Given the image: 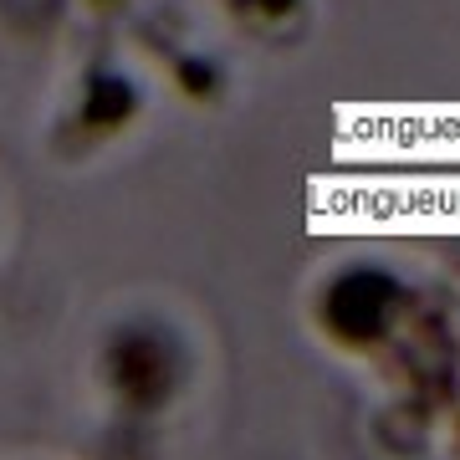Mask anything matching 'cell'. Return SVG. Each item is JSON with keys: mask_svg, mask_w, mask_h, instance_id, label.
Here are the masks:
<instances>
[{"mask_svg": "<svg viewBox=\"0 0 460 460\" xmlns=\"http://www.w3.org/2000/svg\"><path fill=\"white\" fill-rule=\"evenodd\" d=\"M414 313V287L378 261L338 266L313 302V323L343 353H378L404 332Z\"/></svg>", "mask_w": 460, "mask_h": 460, "instance_id": "obj_1", "label": "cell"}, {"mask_svg": "<svg viewBox=\"0 0 460 460\" xmlns=\"http://www.w3.org/2000/svg\"><path fill=\"white\" fill-rule=\"evenodd\" d=\"M184 378H190V353H184L180 332L154 317H133L102 343V384L138 420L164 414L180 399Z\"/></svg>", "mask_w": 460, "mask_h": 460, "instance_id": "obj_2", "label": "cell"}, {"mask_svg": "<svg viewBox=\"0 0 460 460\" xmlns=\"http://www.w3.org/2000/svg\"><path fill=\"white\" fill-rule=\"evenodd\" d=\"M77 113H83V123L93 133H113L138 113V87L123 72H93L83 87V108Z\"/></svg>", "mask_w": 460, "mask_h": 460, "instance_id": "obj_3", "label": "cell"}, {"mask_svg": "<svg viewBox=\"0 0 460 460\" xmlns=\"http://www.w3.org/2000/svg\"><path fill=\"white\" fill-rule=\"evenodd\" d=\"M174 87H180L190 102H205L220 93V66L210 62V57H199V51H190V57H180L174 62Z\"/></svg>", "mask_w": 460, "mask_h": 460, "instance_id": "obj_4", "label": "cell"}, {"mask_svg": "<svg viewBox=\"0 0 460 460\" xmlns=\"http://www.w3.org/2000/svg\"><path fill=\"white\" fill-rule=\"evenodd\" d=\"M246 5L256 11V16H292L302 0H246Z\"/></svg>", "mask_w": 460, "mask_h": 460, "instance_id": "obj_5", "label": "cell"}, {"mask_svg": "<svg viewBox=\"0 0 460 460\" xmlns=\"http://www.w3.org/2000/svg\"><path fill=\"white\" fill-rule=\"evenodd\" d=\"M456 450H460V414H456Z\"/></svg>", "mask_w": 460, "mask_h": 460, "instance_id": "obj_6", "label": "cell"}]
</instances>
